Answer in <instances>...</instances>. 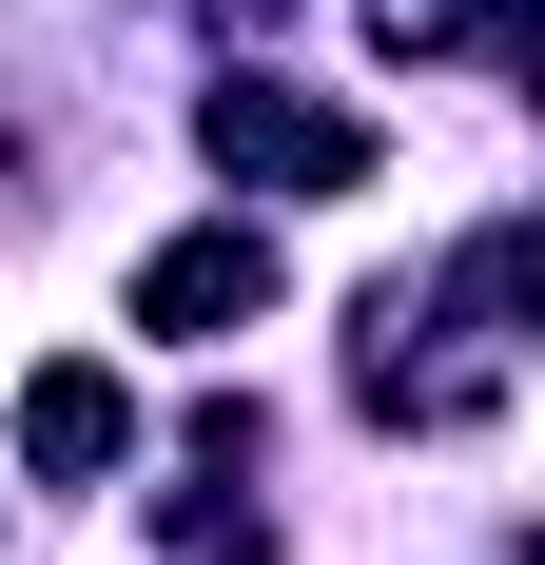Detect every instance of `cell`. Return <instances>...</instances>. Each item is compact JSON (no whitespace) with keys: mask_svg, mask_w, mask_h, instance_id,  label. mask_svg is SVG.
<instances>
[{"mask_svg":"<svg viewBox=\"0 0 545 565\" xmlns=\"http://www.w3.org/2000/svg\"><path fill=\"white\" fill-rule=\"evenodd\" d=\"M195 137H215L254 195H351V175H371V117L292 98V78H215V98H195Z\"/></svg>","mask_w":545,"mask_h":565,"instance_id":"1","label":"cell"},{"mask_svg":"<svg viewBox=\"0 0 545 565\" xmlns=\"http://www.w3.org/2000/svg\"><path fill=\"white\" fill-rule=\"evenodd\" d=\"M254 312H272V234H254V215H215V234H157V254H137V332L215 351V332H254Z\"/></svg>","mask_w":545,"mask_h":565,"instance_id":"2","label":"cell"},{"mask_svg":"<svg viewBox=\"0 0 545 565\" xmlns=\"http://www.w3.org/2000/svg\"><path fill=\"white\" fill-rule=\"evenodd\" d=\"M117 449H137V391H117V371H78V351H58L40 391H20V468H40V488H98Z\"/></svg>","mask_w":545,"mask_h":565,"instance_id":"3","label":"cell"}]
</instances>
